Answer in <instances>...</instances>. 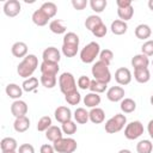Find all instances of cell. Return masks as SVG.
<instances>
[{"instance_id": "cell-1", "label": "cell", "mask_w": 153, "mask_h": 153, "mask_svg": "<svg viewBox=\"0 0 153 153\" xmlns=\"http://www.w3.org/2000/svg\"><path fill=\"white\" fill-rule=\"evenodd\" d=\"M37 67H38L37 56L33 54H29L19 62V65L17 67V73L19 76L27 79V78H31V75L37 69Z\"/></svg>"}, {"instance_id": "cell-2", "label": "cell", "mask_w": 153, "mask_h": 153, "mask_svg": "<svg viewBox=\"0 0 153 153\" xmlns=\"http://www.w3.org/2000/svg\"><path fill=\"white\" fill-rule=\"evenodd\" d=\"M91 72L96 80H99L105 84H109L111 80V73H110L109 66L102 61H97L96 63H93Z\"/></svg>"}, {"instance_id": "cell-3", "label": "cell", "mask_w": 153, "mask_h": 153, "mask_svg": "<svg viewBox=\"0 0 153 153\" xmlns=\"http://www.w3.org/2000/svg\"><path fill=\"white\" fill-rule=\"evenodd\" d=\"M124 126H127V117L123 114H116L115 116H112L111 118H109L105 122V131L109 134H115L121 131Z\"/></svg>"}, {"instance_id": "cell-4", "label": "cell", "mask_w": 153, "mask_h": 153, "mask_svg": "<svg viewBox=\"0 0 153 153\" xmlns=\"http://www.w3.org/2000/svg\"><path fill=\"white\" fill-rule=\"evenodd\" d=\"M100 47L97 42H90L80 51V60L84 63H92L97 56H99Z\"/></svg>"}, {"instance_id": "cell-5", "label": "cell", "mask_w": 153, "mask_h": 153, "mask_svg": "<svg viewBox=\"0 0 153 153\" xmlns=\"http://www.w3.org/2000/svg\"><path fill=\"white\" fill-rule=\"evenodd\" d=\"M54 149L57 153H73L76 151L78 143L72 137H61L57 141L53 142Z\"/></svg>"}, {"instance_id": "cell-6", "label": "cell", "mask_w": 153, "mask_h": 153, "mask_svg": "<svg viewBox=\"0 0 153 153\" xmlns=\"http://www.w3.org/2000/svg\"><path fill=\"white\" fill-rule=\"evenodd\" d=\"M59 86H60V91L63 94H67L72 91L76 90V81L73 76L72 73L69 72H65L59 76Z\"/></svg>"}, {"instance_id": "cell-7", "label": "cell", "mask_w": 153, "mask_h": 153, "mask_svg": "<svg viewBox=\"0 0 153 153\" xmlns=\"http://www.w3.org/2000/svg\"><path fill=\"white\" fill-rule=\"evenodd\" d=\"M143 134V124L140 121H131L124 128V136L128 140H136Z\"/></svg>"}, {"instance_id": "cell-8", "label": "cell", "mask_w": 153, "mask_h": 153, "mask_svg": "<svg viewBox=\"0 0 153 153\" xmlns=\"http://www.w3.org/2000/svg\"><path fill=\"white\" fill-rule=\"evenodd\" d=\"M131 78H133L131 76V72L126 67H120L115 72V80L117 81L118 85L124 86V85L130 84Z\"/></svg>"}, {"instance_id": "cell-9", "label": "cell", "mask_w": 153, "mask_h": 153, "mask_svg": "<svg viewBox=\"0 0 153 153\" xmlns=\"http://www.w3.org/2000/svg\"><path fill=\"white\" fill-rule=\"evenodd\" d=\"M4 13L7 17H16L22 11V5L18 0H7L4 4Z\"/></svg>"}, {"instance_id": "cell-10", "label": "cell", "mask_w": 153, "mask_h": 153, "mask_svg": "<svg viewBox=\"0 0 153 153\" xmlns=\"http://www.w3.org/2000/svg\"><path fill=\"white\" fill-rule=\"evenodd\" d=\"M11 114L17 118L22 116H26L27 114V104L24 100L17 99L11 104Z\"/></svg>"}, {"instance_id": "cell-11", "label": "cell", "mask_w": 153, "mask_h": 153, "mask_svg": "<svg viewBox=\"0 0 153 153\" xmlns=\"http://www.w3.org/2000/svg\"><path fill=\"white\" fill-rule=\"evenodd\" d=\"M42 57H43V61L59 63V61L61 59V54H60V50L57 48H55V47H48V48H45L43 50Z\"/></svg>"}, {"instance_id": "cell-12", "label": "cell", "mask_w": 153, "mask_h": 153, "mask_svg": "<svg viewBox=\"0 0 153 153\" xmlns=\"http://www.w3.org/2000/svg\"><path fill=\"white\" fill-rule=\"evenodd\" d=\"M54 116H55V120L57 122H60L61 124H63L68 121H72V111L67 106H59L55 110Z\"/></svg>"}, {"instance_id": "cell-13", "label": "cell", "mask_w": 153, "mask_h": 153, "mask_svg": "<svg viewBox=\"0 0 153 153\" xmlns=\"http://www.w3.org/2000/svg\"><path fill=\"white\" fill-rule=\"evenodd\" d=\"M106 98L114 103L121 102L124 98V88H122L121 86H111L106 91Z\"/></svg>"}, {"instance_id": "cell-14", "label": "cell", "mask_w": 153, "mask_h": 153, "mask_svg": "<svg viewBox=\"0 0 153 153\" xmlns=\"http://www.w3.org/2000/svg\"><path fill=\"white\" fill-rule=\"evenodd\" d=\"M134 79L140 84H146L151 79V73L147 67L143 68H135L134 69Z\"/></svg>"}, {"instance_id": "cell-15", "label": "cell", "mask_w": 153, "mask_h": 153, "mask_svg": "<svg viewBox=\"0 0 153 153\" xmlns=\"http://www.w3.org/2000/svg\"><path fill=\"white\" fill-rule=\"evenodd\" d=\"M31 19H32V22H33L35 25H37V26H45V25L48 24V22H49L50 18H49L41 8H38V10H36V11L32 13Z\"/></svg>"}, {"instance_id": "cell-16", "label": "cell", "mask_w": 153, "mask_h": 153, "mask_svg": "<svg viewBox=\"0 0 153 153\" xmlns=\"http://www.w3.org/2000/svg\"><path fill=\"white\" fill-rule=\"evenodd\" d=\"M88 115H90V121L94 124H99V123H103L104 120H105V112L103 109L100 108H92L90 111H88Z\"/></svg>"}, {"instance_id": "cell-17", "label": "cell", "mask_w": 153, "mask_h": 153, "mask_svg": "<svg viewBox=\"0 0 153 153\" xmlns=\"http://www.w3.org/2000/svg\"><path fill=\"white\" fill-rule=\"evenodd\" d=\"M13 128L17 133H24L30 128V120L27 116H22L17 117L13 123Z\"/></svg>"}, {"instance_id": "cell-18", "label": "cell", "mask_w": 153, "mask_h": 153, "mask_svg": "<svg viewBox=\"0 0 153 153\" xmlns=\"http://www.w3.org/2000/svg\"><path fill=\"white\" fill-rule=\"evenodd\" d=\"M11 53L14 57H25L27 55V45L24 42H16L12 48H11Z\"/></svg>"}, {"instance_id": "cell-19", "label": "cell", "mask_w": 153, "mask_h": 153, "mask_svg": "<svg viewBox=\"0 0 153 153\" xmlns=\"http://www.w3.org/2000/svg\"><path fill=\"white\" fill-rule=\"evenodd\" d=\"M39 69H41V73L42 74H51V75H56L60 67H59V63H55V62H48V61H43L39 66Z\"/></svg>"}, {"instance_id": "cell-20", "label": "cell", "mask_w": 153, "mask_h": 153, "mask_svg": "<svg viewBox=\"0 0 153 153\" xmlns=\"http://www.w3.org/2000/svg\"><path fill=\"white\" fill-rule=\"evenodd\" d=\"M131 66L135 68H143V67H147L148 68V65H149V59L148 56L143 55L142 53L141 54H137V55H134V57L131 59L130 61Z\"/></svg>"}, {"instance_id": "cell-21", "label": "cell", "mask_w": 153, "mask_h": 153, "mask_svg": "<svg viewBox=\"0 0 153 153\" xmlns=\"http://www.w3.org/2000/svg\"><path fill=\"white\" fill-rule=\"evenodd\" d=\"M134 32H135L136 38H139V39H147L152 35V30H151L149 25H147V24H139L135 27Z\"/></svg>"}, {"instance_id": "cell-22", "label": "cell", "mask_w": 153, "mask_h": 153, "mask_svg": "<svg viewBox=\"0 0 153 153\" xmlns=\"http://www.w3.org/2000/svg\"><path fill=\"white\" fill-rule=\"evenodd\" d=\"M110 29H111V32H112L114 35H118V36H120V35H123V33L127 32L128 25H127L126 22H123V20H121V19H116V20H114V22L111 23Z\"/></svg>"}, {"instance_id": "cell-23", "label": "cell", "mask_w": 153, "mask_h": 153, "mask_svg": "<svg viewBox=\"0 0 153 153\" xmlns=\"http://www.w3.org/2000/svg\"><path fill=\"white\" fill-rule=\"evenodd\" d=\"M5 91H6V94L10 98L16 99V100L19 99L22 97V94H23V87H20L17 84H8L6 86V90Z\"/></svg>"}, {"instance_id": "cell-24", "label": "cell", "mask_w": 153, "mask_h": 153, "mask_svg": "<svg viewBox=\"0 0 153 153\" xmlns=\"http://www.w3.org/2000/svg\"><path fill=\"white\" fill-rule=\"evenodd\" d=\"M62 135H63V131H62V129H61L60 127H57V126H51V127L45 131V137H47L49 141H51V142H55V141H57L59 139L63 137Z\"/></svg>"}, {"instance_id": "cell-25", "label": "cell", "mask_w": 153, "mask_h": 153, "mask_svg": "<svg viewBox=\"0 0 153 153\" xmlns=\"http://www.w3.org/2000/svg\"><path fill=\"white\" fill-rule=\"evenodd\" d=\"M0 147H1V152H11V151H16L18 148V143H17L16 139L7 136L1 140Z\"/></svg>"}, {"instance_id": "cell-26", "label": "cell", "mask_w": 153, "mask_h": 153, "mask_svg": "<svg viewBox=\"0 0 153 153\" xmlns=\"http://www.w3.org/2000/svg\"><path fill=\"white\" fill-rule=\"evenodd\" d=\"M100 96L98 93H93V92H90L87 93L85 97H84V104L87 106V108H97L99 104H100Z\"/></svg>"}, {"instance_id": "cell-27", "label": "cell", "mask_w": 153, "mask_h": 153, "mask_svg": "<svg viewBox=\"0 0 153 153\" xmlns=\"http://www.w3.org/2000/svg\"><path fill=\"white\" fill-rule=\"evenodd\" d=\"M49 29L53 33H56V35H62V33H66V31H67V27L61 19L51 20L49 23Z\"/></svg>"}, {"instance_id": "cell-28", "label": "cell", "mask_w": 153, "mask_h": 153, "mask_svg": "<svg viewBox=\"0 0 153 153\" xmlns=\"http://www.w3.org/2000/svg\"><path fill=\"white\" fill-rule=\"evenodd\" d=\"M73 117H74V120L76 121V123H80V124H85V123H87V121L90 120L88 111H87L85 108H76L75 111H74Z\"/></svg>"}, {"instance_id": "cell-29", "label": "cell", "mask_w": 153, "mask_h": 153, "mask_svg": "<svg viewBox=\"0 0 153 153\" xmlns=\"http://www.w3.org/2000/svg\"><path fill=\"white\" fill-rule=\"evenodd\" d=\"M120 108L122 110V112L124 114H131L135 111L136 109V103L134 99L131 98H123L121 100V104H120Z\"/></svg>"}, {"instance_id": "cell-30", "label": "cell", "mask_w": 153, "mask_h": 153, "mask_svg": "<svg viewBox=\"0 0 153 153\" xmlns=\"http://www.w3.org/2000/svg\"><path fill=\"white\" fill-rule=\"evenodd\" d=\"M102 23H103V22H102V18H100L99 16L92 14V16H88V17L86 18V20H85V27L92 32V31H93L98 25H100Z\"/></svg>"}, {"instance_id": "cell-31", "label": "cell", "mask_w": 153, "mask_h": 153, "mask_svg": "<svg viewBox=\"0 0 153 153\" xmlns=\"http://www.w3.org/2000/svg\"><path fill=\"white\" fill-rule=\"evenodd\" d=\"M42 86H44L45 88H53L56 86L57 79L56 75H51V74H42L41 79H39Z\"/></svg>"}, {"instance_id": "cell-32", "label": "cell", "mask_w": 153, "mask_h": 153, "mask_svg": "<svg viewBox=\"0 0 153 153\" xmlns=\"http://www.w3.org/2000/svg\"><path fill=\"white\" fill-rule=\"evenodd\" d=\"M22 87H23V91H25V92H32L38 87V79L35 76L27 78L23 81Z\"/></svg>"}, {"instance_id": "cell-33", "label": "cell", "mask_w": 153, "mask_h": 153, "mask_svg": "<svg viewBox=\"0 0 153 153\" xmlns=\"http://www.w3.org/2000/svg\"><path fill=\"white\" fill-rule=\"evenodd\" d=\"M49 18H53V17H55V14H56V12H57V6L54 4V2H50V1H48V2H43L42 4V6L39 7Z\"/></svg>"}, {"instance_id": "cell-34", "label": "cell", "mask_w": 153, "mask_h": 153, "mask_svg": "<svg viewBox=\"0 0 153 153\" xmlns=\"http://www.w3.org/2000/svg\"><path fill=\"white\" fill-rule=\"evenodd\" d=\"M152 151H153V143L149 140H141L136 145L137 153H152Z\"/></svg>"}, {"instance_id": "cell-35", "label": "cell", "mask_w": 153, "mask_h": 153, "mask_svg": "<svg viewBox=\"0 0 153 153\" xmlns=\"http://www.w3.org/2000/svg\"><path fill=\"white\" fill-rule=\"evenodd\" d=\"M117 16L123 22H127V20L131 19L133 16H134V8H133V6H129V7H126V8H117Z\"/></svg>"}, {"instance_id": "cell-36", "label": "cell", "mask_w": 153, "mask_h": 153, "mask_svg": "<svg viewBox=\"0 0 153 153\" xmlns=\"http://www.w3.org/2000/svg\"><path fill=\"white\" fill-rule=\"evenodd\" d=\"M106 87H108V84H105V82H102V81H99V80H96V79H93V80H91V85H90V90H91V92H93V93H103L105 90H106Z\"/></svg>"}, {"instance_id": "cell-37", "label": "cell", "mask_w": 153, "mask_h": 153, "mask_svg": "<svg viewBox=\"0 0 153 153\" xmlns=\"http://www.w3.org/2000/svg\"><path fill=\"white\" fill-rule=\"evenodd\" d=\"M65 99L69 105H78L81 100V96L78 92V90H75V91H72V92L65 94Z\"/></svg>"}, {"instance_id": "cell-38", "label": "cell", "mask_w": 153, "mask_h": 153, "mask_svg": "<svg viewBox=\"0 0 153 153\" xmlns=\"http://www.w3.org/2000/svg\"><path fill=\"white\" fill-rule=\"evenodd\" d=\"M51 126H53L51 118L49 116H43L37 122V130L38 131H47Z\"/></svg>"}, {"instance_id": "cell-39", "label": "cell", "mask_w": 153, "mask_h": 153, "mask_svg": "<svg viewBox=\"0 0 153 153\" xmlns=\"http://www.w3.org/2000/svg\"><path fill=\"white\" fill-rule=\"evenodd\" d=\"M78 48H79V45L62 44V54L66 57H74L78 54Z\"/></svg>"}, {"instance_id": "cell-40", "label": "cell", "mask_w": 153, "mask_h": 153, "mask_svg": "<svg viewBox=\"0 0 153 153\" xmlns=\"http://www.w3.org/2000/svg\"><path fill=\"white\" fill-rule=\"evenodd\" d=\"M106 5H108V1H106V0H91V1H90V6H91V8H92L96 13L103 12V11L105 10Z\"/></svg>"}, {"instance_id": "cell-41", "label": "cell", "mask_w": 153, "mask_h": 153, "mask_svg": "<svg viewBox=\"0 0 153 153\" xmlns=\"http://www.w3.org/2000/svg\"><path fill=\"white\" fill-rule=\"evenodd\" d=\"M79 36L75 32H67L63 36V44H73V45H79Z\"/></svg>"}, {"instance_id": "cell-42", "label": "cell", "mask_w": 153, "mask_h": 153, "mask_svg": "<svg viewBox=\"0 0 153 153\" xmlns=\"http://www.w3.org/2000/svg\"><path fill=\"white\" fill-rule=\"evenodd\" d=\"M112 59H114V53L110 49L100 50V53H99V61H102V62H104V63H106L109 66L111 63Z\"/></svg>"}, {"instance_id": "cell-43", "label": "cell", "mask_w": 153, "mask_h": 153, "mask_svg": "<svg viewBox=\"0 0 153 153\" xmlns=\"http://www.w3.org/2000/svg\"><path fill=\"white\" fill-rule=\"evenodd\" d=\"M63 134H67V135H73L76 133V124L73 122V121H68L66 123L62 124L61 127Z\"/></svg>"}, {"instance_id": "cell-44", "label": "cell", "mask_w": 153, "mask_h": 153, "mask_svg": "<svg viewBox=\"0 0 153 153\" xmlns=\"http://www.w3.org/2000/svg\"><path fill=\"white\" fill-rule=\"evenodd\" d=\"M141 51H142V54L146 55V56H153V39L146 41V42L141 45Z\"/></svg>"}, {"instance_id": "cell-45", "label": "cell", "mask_w": 153, "mask_h": 153, "mask_svg": "<svg viewBox=\"0 0 153 153\" xmlns=\"http://www.w3.org/2000/svg\"><path fill=\"white\" fill-rule=\"evenodd\" d=\"M106 32H108V27H106V25H105L104 23H102L100 25H98V26L92 31L93 36H96V37H98V38L104 37V36L106 35Z\"/></svg>"}, {"instance_id": "cell-46", "label": "cell", "mask_w": 153, "mask_h": 153, "mask_svg": "<svg viewBox=\"0 0 153 153\" xmlns=\"http://www.w3.org/2000/svg\"><path fill=\"white\" fill-rule=\"evenodd\" d=\"M90 85H91V80H90L88 76L81 75V76L78 79V86H79L81 90H87V88H90Z\"/></svg>"}, {"instance_id": "cell-47", "label": "cell", "mask_w": 153, "mask_h": 153, "mask_svg": "<svg viewBox=\"0 0 153 153\" xmlns=\"http://www.w3.org/2000/svg\"><path fill=\"white\" fill-rule=\"evenodd\" d=\"M87 0H72V6L78 11L84 10L87 6Z\"/></svg>"}, {"instance_id": "cell-48", "label": "cell", "mask_w": 153, "mask_h": 153, "mask_svg": "<svg viewBox=\"0 0 153 153\" xmlns=\"http://www.w3.org/2000/svg\"><path fill=\"white\" fill-rule=\"evenodd\" d=\"M18 153H35V148L30 143H23L19 146Z\"/></svg>"}, {"instance_id": "cell-49", "label": "cell", "mask_w": 153, "mask_h": 153, "mask_svg": "<svg viewBox=\"0 0 153 153\" xmlns=\"http://www.w3.org/2000/svg\"><path fill=\"white\" fill-rule=\"evenodd\" d=\"M54 152H55L54 146L53 145H49V143H44L39 148V153H54Z\"/></svg>"}, {"instance_id": "cell-50", "label": "cell", "mask_w": 153, "mask_h": 153, "mask_svg": "<svg viewBox=\"0 0 153 153\" xmlns=\"http://www.w3.org/2000/svg\"><path fill=\"white\" fill-rule=\"evenodd\" d=\"M116 5H117V8H126L131 6V0H117Z\"/></svg>"}, {"instance_id": "cell-51", "label": "cell", "mask_w": 153, "mask_h": 153, "mask_svg": "<svg viewBox=\"0 0 153 153\" xmlns=\"http://www.w3.org/2000/svg\"><path fill=\"white\" fill-rule=\"evenodd\" d=\"M147 131L149 134V136L153 139V120H151L148 122V126H147Z\"/></svg>"}, {"instance_id": "cell-52", "label": "cell", "mask_w": 153, "mask_h": 153, "mask_svg": "<svg viewBox=\"0 0 153 153\" xmlns=\"http://www.w3.org/2000/svg\"><path fill=\"white\" fill-rule=\"evenodd\" d=\"M148 7H149L151 11H153V0H149L148 1Z\"/></svg>"}, {"instance_id": "cell-53", "label": "cell", "mask_w": 153, "mask_h": 153, "mask_svg": "<svg viewBox=\"0 0 153 153\" xmlns=\"http://www.w3.org/2000/svg\"><path fill=\"white\" fill-rule=\"evenodd\" d=\"M118 153H131V152H130L129 149H126V148H124V149H121Z\"/></svg>"}, {"instance_id": "cell-54", "label": "cell", "mask_w": 153, "mask_h": 153, "mask_svg": "<svg viewBox=\"0 0 153 153\" xmlns=\"http://www.w3.org/2000/svg\"><path fill=\"white\" fill-rule=\"evenodd\" d=\"M1 153H18V152H16V151H11V152H1Z\"/></svg>"}, {"instance_id": "cell-55", "label": "cell", "mask_w": 153, "mask_h": 153, "mask_svg": "<svg viewBox=\"0 0 153 153\" xmlns=\"http://www.w3.org/2000/svg\"><path fill=\"white\" fill-rule=\"evenodd\" d=\"M149 100H151V104H152V105H153V94H152V96H151V99H149Z\"/></svg>"}, {"instance_id": "cell-56", "label": "cell", "mask_w": 153, "mask_h": 153, "mask_svg": "<svg viewBox=\"0 0 153 153\" xmlns=\"http://www.w3.org/2000/svg\"><path fill=\"white\" fill-rule=\"evenodd\" d=\"M152 66H153V61H152Z\"/></svg>"}]
</instances>
